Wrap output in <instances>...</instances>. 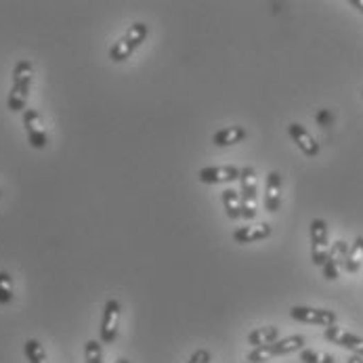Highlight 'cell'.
I'll list each match as a JSON object with an SVG mask.
<instances>
[{"label": "cell", "mask_w": 363, "mask_h": 363, "mask_svg": "<svg viewBox=\"0 0 363 363\" xmlns=\"http://www.w3.org/2000/svg\"><path fill=\"white\" fill-rule=\"evenodd\" d=\"M307 345V338L303 334H294V336H286V338H279L275 340L273 345H267V347H260V349H252L248 355H246V362L250 363H264L273 357H284V355H290V353H301Z\"/></svg>", "instance_id": "7a4b0ae2"}, {"label": "cell", "mask_w": 363, "mask_h": 363, "mask_svg": "<svg viewBox=\"0 0 363 363\" xmlns=\"http://www.w3.org/2000/svg\"><path fill=\"white\" fill-rule=\"evenodd\" d=\"M275 340H279V328H275V325H262V328H257L248 334V345L252 349L273 345Z\"/></svg>", "instance_id": "2e32d148"}, {"label": "cell", "mask_w": 363, "mask_h": 363, "mask_svg": "<svg viewBox=\"0 0 363 363\" xmlns=\"http://www.w3.org/2000/svg\"><path fill=\"white\" fill-rule=\"evenodd\" d=\"M120 311H122V305H120L118 298H109L105 303L104 315H101V325H99V340L104 345H113L116 338H118Z\"/></svg>", "instance_id": "8992f818"}, {"label": "cell", "mask_w": 363, "mask_h": 363, "mask_svg": "<svg viewBox=\"0 0 363 363\" xmlns=\"http://www.w3.org/2000/svg\"><path fill=\"white\" fill-rule=\"evenodd\" d=\"M246 363H250V362H246Z\"/></svg>", "instance_id": "f1b7e54d"}, {"label": "cell", "mask_w": 363, "mask_h": 363, "mask_svg": "<svg viewBox=\"0 0 363 363\" xmlns=\"http://www.w3.org/2000/svg\"><path fill=\"white\" fill-rule=\"evenodd\" d=\"M0 198H2V189H0Z\"/></svg>", "instance_id": "83f0119b"}, {"label": "cell", "mask_w": 363, "mask_h": 363, "mask_svg": "<svg viewBox=\"0 0 363 363\" xmlns=\"http://www.w3.org/2000/svg\"><path fill=\"white\" fill-rule=\"evenodd\" d=\"M32 78H34V65L28 59L17 61L15 69H13V86L9 91L6 97V107L11 111H26V104L30 97V89H32Z\"/></svg>", "instance_id": "6da1fadb"}, {"label": "cell", "mask_w": 363, "mask_h": 363, "mask_svg": "<svg viewBox=\"0 0 363 363\" xmlns=\"http://www.w3.org/2000/svg\"><path fill=\"white\" fill-rule=\"evenodd\" d=\"M279 206H281V174L277 170H271L264 183V208L267 212L275 214Z\"/></svg>", "instance_id": "4fadbf2b"}, {"label": "cell", "mask_w": 363, "mask_h": 363, "mask_svg": "<svg viewBox=\"0 0 363 363\" xmlns=\"http://www.w3.org/2000/svg\"><path fill=\"white\" fill-rule=\"evenodd\" d=\"M347 363H363V357H359V355H351Z\"/></svg>", "instance_id": "484cf974"}, {"label": "cell", "mask_w": 363, "mask_h": 363, "mask_svg": "<svg viewBox=\"0 0 363 363\" xmlns=\"http://www.w3.org/2000/svg\"><path fill=\"white\" fill-rule=\"evenodd\" d=\"M220 200H223V206L225 212L231 220H240L242 218V198H240V191H235L233 187H227L220 191Z\"/></svg>", "instance_id": "e0dca14e"}, {"label": "cell", "mask_w": 363, "mask_h": 363, "mask_svg": "<svg viewBox=\"0 0 363 363\" xmlns=\"http://www.w3.org/2000/svg\"><path fill=\"white\" fill-rule=\"evenodd\" d=\"M15 298V290H13V277L6 271H0V305H11Z\"/></svg>", "instance_id": "ffe728a7"}, {"label": "cell", "mask_w": 363, "mask_h": 363, "mask_svg": "<svg viewBox=\"0 0 363 363\" xmlns=\"http://www.w3.org/2000/svg\"><path fill=\"white\" fill-rule=\"evenodd\" d=\"M349 248L351 244H347L345 240H336L332 246H330V252H328V259L323 262L321 271H323V277L328 281H336L338 275H340V267H345V260L349 255Z\"/></svg>", "instance_id": "9c48e42d"}, {"label": "cell", "mask_w": 363, "mask_h": 363, "mask_svg": "<svg viewBox=\"0 0 363 363\" xmlns=\"http://www.w3.org/2000/svg\"><path fill=\"white\" fill-rule=\"evenodd\" d=\"M210 359H212V353L208 349H198L187 363H210Z\"/></svg>", "instance_id": "cb8c5ba5"}, {"label": "cell", "mask_w": 363, "mask_h": 363, "mask_svg": "<svg viewBox=\"0 0 363 363\" xmlns=\"http://www.w3.org/2000/svg\"><path fill=\"white\" fill-rule=\"evenodd\" d=\"M23 353H26V357H28V362L30 363H51L49 362V357H47L45 347H43L36 338H28V340H26Z\"/></svg>", "instance_id": "d6986e66"}, {"label": "cell", "mask_w": 363, "mask_h": 363, "mask_svg": "<svg viewBox=\"0 0 363 363\" xmlns=\"http://www.w3.org/2000/svg\"><path fill=\"white\" fill-rule=\"evenodd\" d=\"M147 36H150V26H147V23H143V21L133 23V26L124 32V36L118 38V40L111 45V49H109V59H111L113 63L126 61L133 52L137 51V49L145 43Z\"/></svg>", "instance_id": "3957f363"}, {"label": "cell", "mask_w": 363, "mask_h": 363, "mask_svg": "<svg viewBox=\"0 0 363 363\" xmlns=\"http://www.w3.org/2000/svg\"><path fill=\"white\" fill-rule=\"evenodd\" d=\"M288 135H290V139L296 143V147L305 154L307 157H315L319 156V143L315 141V137H313L311 133L303 126V124H298V122H292L290 126H288Z\"/></svg>", "instance_id": "7c38bea8"}, {"label": "cell", "mask_w": 363, "mask_h": 363, "mask_svg": "<svg viewBox=\"0 0 363 363\" xmlns=\"http://www.w3.org/2000/svg\"><path fill=\"white\" fill-rule=\"evenodd\" d=\"M315 122L319 126H332L334 124V113L330 109H319L317 116H315Z\"/></svg>", "instance_id": "603a6c76"}, {"label": "cell", "mask_w": 363, "mask_h": 363, "mask_svg": "<svg viewBox=\"0 0 363 363\" xmlns=\"http://www.w3.org/2000/svg\"><path fill=\"white\" fill-rule=\"evenodd\" d=\"M246 137H248V133L244 126H227V128H220L212 135V143L218 147H229V145L242 143Z\"/></svg>", "instance_id": "9a60e30c"}, {"label": "cell", "mask_w": 363, "mask_h": 363, "mask_svg": "<svg viewBox=\"0 0 363 363\" xmlns=\"http://www.w3.org/2000/svg\"><path fill=\"white\" fill-rule=\"evenodd\" d=\"M363 264V235L355 238V242L351 244L349 248V255H347V260H345V269L349 273H357L362 269Z\"/></svg>", "instance_id": "ac0fdd59"}, {"label": "cell", "mask_w": 363, "mask_h": 363, "mask_svg": "<svg viewBox=\"0 0 363 363\" xmlns=\"http://www.w3.org/2000/svg\"><path fill=\"white\" fill-rule=\"evenodd\" d=\"M290 317L294 321H301V323H311V325H321V328H330V325H336L338 321V315L330 309H315V307H292L290 309Z\"/></svg>", "instance_id": "ba28073f"}, {"label": "cell", "mask_w": 363, "mask_h": 363, "mask_svg": "<svg viewBox=\"0 0 363 363\" xmlns=\"http://www.w3.org/2000/svg\"><path fill=\"white\" fill-rule=\"evenodd\" d=\"M311 235V260L313 264L323 267L330 252V233H328V223L323 218H313L309 227Z\"/></svg>", "instance_id": "5b68a950"}, {"label": "cell", "mask_w": 363, "mask_h": 363, "mask_svg": "<svg viewBox=\"0 0 363 363\" xmlns=\"http://www.w3.org/2000/svg\"><path fill=\"white\" fill-rule=\"evenodd\" d=\"M323 338L328 342H332V345H338V347L351 351L353 355L363 357V338L357 336V334H351V332H347V330H342L338 325H330V328H325Z\"/></svg>", "instance_id": "30bf717a"}, {"label": "cell", "mask_w": 363, "mask_h": 363, "mask_svg": "<svg viewBox=\"0 0 363 363\" xmlns=\"http://www.w3.org/2000/svg\"><path fill=\"white\" fill-rule=\"evenodd\" d=\"M21 120H23V126H26V133H28V143L34 150H45L47 143H49V135L43 128V116H40V111L26 109L21 113Z\"/></svg>", "instance_id": "52a82bcc"}, {"label": "cell", "mask_w": 363, "mask_h": 363, "mask_svg": "<svg viewBox=\"0 0 363 363\" xmlns=\"http://www.w3.org/2000/svg\"><path fill=\"white\" fill-rule=\"evenodd\" d=\"M301 362L303 363H336L334 355L330 353H321L315 349H303L301 351Z\"/></svg>", "instance_id": "7402d4cb"}, {"label": "cell", "mask_w": 363, "mask_h": 363, "mask_svg": "<svg viewBox=\"0 0 363 363\" xmlns=\"http://www.w3.org/2000/svg\"><path fill=\"white\" fill-rule=\"evenodd\" d=\"M240 198H242V218L252 220L259 210V181L252 166H244L240 174Z\"/></svg>", "instance_id": "277c9868"}, {"label": "cell", "mask_w": 363, "mask_h": 363, "mask_svg": "<svg viewBox=\"0 0 363 363\" xmlns=\"http://www.w3.org/2000/svg\"><path fill=\"white\" fill-rule=\"evenodd\" d=\"M116 363H130V362H128V359H118Z\"/></svg>", "instance_id": "4316f807"}, {"label": "cell", "mask_w": 363, "mask_h": 363, "mask_svg": "<svg viewBox=\"0 0 363 363\" xmlns=\"http://www.w3.org/2000/svg\"><path fill=\"white\" fill-rule=\"evenodd\" d=\"M84 363H104V349L99 340H86L84 345Z\"/></svg>", "instance_id": "44dd1931"}, {"label": "cell", "mask_w": 363, "mask_h": 363, "mask_svg": "<svg viewBox=\"0 0 363 363\" xmlns=\"http://www.w3.org/2000/svg\"><path fill=\"white\" fill-rule=\"evenodd\" d=\"M271 225L269 223H257V225H246V227H238L233 231V240L238 244H255L260 240H267L271 235Z\"/></svg>", "instance_id": "5bb4252c"}, {"label": "cell", "mask_w": 363, "mask_h": 363, "mask_svg": "<svg viewBox=\"0 0 363 363\" xmlns=\"http://www.w3.org/2000/svg\"><path fill=\"white\" fill-rule=\"evenodd\" d=\"M240 174H242V168L238 166H206V168H200L198 179L200 183H206V185H218V183L240 181Z\"/></svg>", "instance_id": "8fae6325"}, {"label": "cell", "mask_w": 363, "mask_h": 363, "mask_svg": "<svg viewBox=\"0 0 363 363\" xmlns=\"http://www.w3.org/2000/svg\"><path fill=\"white\" fill-rule=\"evenodd\" d=\"M351 6H355L359 13H363V0H351Z\"/></svg>", "instance_id": "d4e9b609"}]
</instances>
